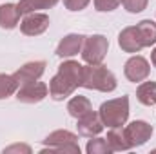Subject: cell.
Here are the masks:
<instances>
[{
	"mask_svg": "<svg viewBox=\"0 0 156 154\" xmlns=\"http://www.w3.org/2000/svg\"><path fill=\"white\" fill-rule=\"evenodd\" d=\"M82 87L85 89H94L102 93H111L116 89V78L115 75L104 67L102 64L98 65H85L83 67V76H82Z\"/></svg>",
	"mask_w": 156,
	"mask_h": 154,
	"instance_id": "obj_1",
	"label": "cell"
},
{
	"mask_svg": "<svg viewBox=\"0 0 156 154\" xmlns=\"http://www.w3.org/2000/svg\"><path fill=\"white\" fill-rule=\"evenodd\" d=\"M98 114L102 118L104 125H107V127L125 125V121L129 118V98L120 96V98H115V100H109V102L102 103Z\"/></svg>",
	"mask_w": 156,
	"mask_h": 154,
	"instance_id": "obj_2",
	"label": "cell"
},
{
	"mask_svg": "<svg viewBox=\"0 0 156 154\" xmlns=\"http://www.w3.org/2000/svg\"><path fill=\"white\" fill-rule=\"evenodd\" d=\"M107 49H109V40L104 35L85 37L83 45H82V58H83V62H87L91 65H98L104 62Z\"/></svg>",
	"mask_w": 156,
	"mask_h": 154,
	"instance_id": "obj_3",
	"label": "cell"
},
{
	"mask_svg": "<svg viewBox=\"0 0 156 154\" xmlns=\"http://www.w3.org/2000/svg\"><path fill=\"white\" fill-rule=\"evenodd\" d=\"M49 94V87L44 82H31L26 85H20L16 91V100L22 103H38Z\"/></svg>",
	"mask_w": 156,
	"mask_h": 154,
	"instance_id": "obj_4",
	"label": "cell"
},
{
	"mask_svg": "<svg viewBox=\"0 0 156 154\" xmlns=\"http://www.w3.org/2000/svg\"><path fill=\"white\" fill-rule=\"evenodd\" d=\"M123 131H125V136H127V142L131 143V147L144 145L151 138V134H153V127L147 121H144V120L131 121L127 127H123Z\"/></svg>",
	"mask_w": 156,
	"mask_h": 154,
	"instance_id": "obj_5",
	"label": "cell"
},
{
	"mask_svg": "<svg viewBox=\"0 0 156 154\" xmlns=\"http://www.w3.org/2000/svg\"><path fill=\"white\" fill-rule=\"evenodd\" d=\"M123 73H125V78H127L129 82L138 83V82L147 80L149 73H151V65H149V62H147L144 56L136 54V56H131V58L125 62Z\"/></svg>",
	"mask_w": 156,
	"mask_h": 154,
	"instance_id": "obj_6",
	"label": "cell"
},
{
	"mask_svg": "<svg viewBox=\"0 0 156 154\" xmlns=\"http://www.w3.org/2000/svg\"><path fill=\"white\" fill-rule=\"evenodd\" d=\"M49 27V16L44 13H29L26 15V18L20 24V31L27 37H38L42 33H45Z\"/></svg>",
	"mask_w": 156,
	"mask_h": 154,
	"instance_id": "obj_7",
	"label": "cell"
},
{
	"mask_svg": "<svg viewBox=\"0 0 156 154\" xmlns=\"http://www.w3.org/2000/svg\"><path fill=\"white\" fill-rule=\"evenodd\" d=\"M75 91H76V85L71 83L67 78L64 76V75H60V73H56L55 76L51 78V82H49V94H51V98L56 100V102L66 100V98L71 96Z\"/></svg>",
	"mask_w": 156,
	"mask_h": 154,
	"instance_id": "obj_8",
	"label": "cell"
},
{
	"mask_svg": "<svg viewBox=\"0 0 156 154\" xmlns=\"http://www.w3.org/2000/svg\"><path fill=\"white\" fill-rule=\"evenodd\" d=\"M78 134L85 136V138H93V136H98L102 131H104V121L100 114L96 113H87L85 116L78 118Z\"/></svg>",
	"mask_w": 156,
	"mask_h": 154,
	"instance_id": "obj_9",
	"label": "cell"
},
{
	"mask_svg": "<svg viewBox=\"0 0 156 154\" xmlns=\"http://www.w3.org/2000/svg\"><path fill=\"white\" fill-rule=\"evenodd\" d=\"M45 71V62L37 60V62H29L26 65H22L13 76L18 82V85H26V83H31V82H37Z\"/></svg>",
	"mask_w": 156,
	"mask_h": 154,
	"instance_id": "obj_10",
	"label": "cell"
},
{
	"mask_svg": "<svg viewBox=\"0 0 156 154\" xmlns=\"http://www.w3.org/2000/svg\"><path fill=\"white\" fill-rule=\"evenodd\" d=\"M118 44L125 53H140L144 49V42H142V37H140L136 26L125 27L118 37Z\"/></svg>",
	"mask_w": 156,
	"mask_h": 154,
	"instance_id": "obj_11",
	"label": "cell"
},
{
	"mask_svg": "<svg viewBox=\"0 0 156 154\" xmlns=\"http://www.w3.org/2000/svg\"><path fill=\"white\" fill-rule=\"evenodd\" d=\"M83 38L82 35H67L60 40L58 47H56V54L60 58H71L78 54L82 51V45H83Z\"/></svg>",
	"mask_w": 156,
	"mask_h": 154,
	"instance_id": "obj_12",
	"label": "cell"
},
{
	"mask_svg": "<svg viewBox=\"0 0 156 154\" xmlns=\"http://www.w3.org/2000/svg\"><path fill=\"white\" fill-rule=\"evenodd\" d=\"M20 22V11L15 4L0 5V27L2 29H15Z\"/></svg>",
	"mask_w": 156,
	"mask_h": 154,
	"instance_id": "obj_13",
	"label": "cell"
},
{
	"mask_svg": "<svg viewBox=\"0 0 156 154\" xmlns=\"http://www.w3.org/2000/svg\"><path fill=\"white\" fill-rule=\"evenodd\" d=\"M58 73L64 75L71 83H75L76 87H82V76H83V65H80L75 60H67L62 62L58 65Z\"/></svg>",
	"mask_w": 156,
	"mask_h": 154,
	"instance_id": "obj_14",
	"label": "cell"
},
{
	"mask_svg": "<svg viewBox=\"0 0 156 154\" xmlns=\"http://www.w3.org/2000/svg\"><path fill=\"white\" fill-rule=\"evenodd\" d=\"M105 140H107L111 151H129V149H133L131 143L127 142V136H125L123 127H111V131L107 132V138Z\"/></svg>",
	"mask_w": 156,
	"mask_h": 154,
	"instance_id": "obj_15",
	"label": "cell"
},
{
	"mask_svg": "<svg viewBox=\"0 0 156 154\" xmlns=\"http://www.w3.org/2000/svg\"><path fill=\"white\" fill-rule=\"evenodd\" d=\"M67 111H69V114L73 116V118H82V116H85L87 113H91L93 111V103L89 102V98H85V96H73L71 100H69V103H67Z\"/></svg>",
	"mask_w": 156,
	"mask_h": 154,
	"instance_id": "obj_16",
	"label": "cell"
},
{
	"mask_svg": "<svg viewBox=\"0 0 156 154\" xmlns=\"http://www.w3.org/2000/svg\"><path fill=\"white\" fill-rule=\"evenodd\" d=\"M76 140H78V136L73 134V132H69V131H55V132H51L44 140V143L47 147H64V145L76 143Z\"/></svg>",
	"mask_w": 156,
	"mask_h": 154,
	"instance_id": "obj_17",
	"label": "cell"
},
{
	"mask_svg": "<svg viewBox=\"0 0 156 154\" xmlns=\"http://www.w3.org/2000/svg\"><path fill=\"white\" fill-rule=\"evenodd\" d=\"M56 4H58V0H20L16 5H18L20 15H29L38 9H49Z\"/></svg>",
	"mask_w": 156,
	"mask_h": 154,
	"instance_id": "obj_18",
	"label": "cell"
},
{
	"mask_svg": "<svg viewBox=\"0 0 156 154\" xmlns=\"http://www.w3.org/2000/svg\"><path fill=\"white\" fill-rule=\"evenodd\" d=\"M136 98L144 105H156V82H144L136 89Z\"/></svg>",
	"mask_w": 156,
	"mask_h": 154,
	"instance_id": "obj_19",
	"label": "cell"
},
{
	"mask_svg": "<svg viewBox=\"0 0 156 154\" xmlns=\"http://www.w3.org/2000/svg\"><path fill=\"white\" fill-rule=\"evenodd\" d=\"M138 33L142 37L144 47H151L156 44V24L153 20H142L138 26Z\"/></svg>",
	"mask_w": 156,
	"mask_h": 154,
	"instance_id": "obj_20",
	"label": "cell"
},
{
	"mask_svg": "<svg viewBox=\"0 0 156 154\" xmlns=\"http://www.w3.org/2000/svg\"><path fill=\"white\" fill-rule=\"evenodd\" d=\"M18 87L20 85H18V82L15 80L13 75H0V100L16 93Z\"/></svg>",
	"mask_w": 156,
	"mask_h": 154,
	"instance_id": "obj_21",
	"label": "cell"
},
{
	"mask_svg": "<svg viewBox=\"0 0 156 154\" xmlns=\"http://www.w3.org/2000/svg\"><path fill=\"white\" fill-rule=\"evenodd\" d=\"M85 151L89 154H107L111 152V147L105 138H94V140H89Z\"/></svg>",
	"mask_w": 156,
	"mask_h": 154,
	"instance_id": "obj_22",
	"label": "cell"
},
{
	"mask_svg": "<svg viewBox=\"0 0 156 154\" xmlns=\"http://www.w3.org/2000/svg\"><path fill=\"white\" fill-rule=\"evenodd\" d=\"M147 2H149V0H122L123 7H125L129 13H142V11L147 7Z\"/></svg>",
	"mask_w": 156,
	"mask_h": 154,
	"instance_id": "obj_23",
	"label": "cell"
},
{
	"mask_svg": "<svg viewBox=\"0 0 156 154\" xmlns=\"http://www.w3.org/2000/svg\"><path fill=\"white\" fill-rule=\"evenodd\" d=\"M47 152H71V154H80V147L78 143H71V145H64V147H47L44 149L42 154H47Z\"/></svg>",
	"mask_w": 156,
	"mask_h": 154,
	"instance_id": "obj_24",
	"label": "cell"
},
{
	"mask_svg": "<svg viewBox=\"0 0 156 154\" xmlns=\"http://www.w3.org/2000/svg\"><path fill=\"white\" fill-rule=\"evenodd\" d=\"M122 4V0H94L96 11H113Z\"/></svg>",
	"mask_w": 156,
	"mask_h": 154,
	"instance_id": "obj_25",
	"label": "cell"
},
{
	"mask_svg": "<svg viewBox=\"0 0 156 154\" xmlns=\"http://www.w3.org/2000/svg\"><path fill=\"white\" fill-rule=\"evenodd\" d=\"M91 0H64V5L69 9V11H82L87 7Z\"/></svg>",
	"mask_w": 156,
	"mask_h": 154,
	"instance_id": "obj_26",
	"label": "cell"
},
{
	"mask_svg": "<svg viewBox=\"0 0 156 154\" xmlns=\"http://www.w3.org/2000/svg\"><path fill=\"white\" fill-rule=\"evenodd\" d=\"M4 152H26V154H29L31 152V149L27 147V145H11V147H7V149H4Z\"/></svg>",
	"mask_w": 156,
	"mask_h": 154,
	"instance_id": "obj_27",
	"label": "cell"
},
{
	"mask_svg": "<svg viewBox=\"0 0 156 154\" xmlns=\"http://www.w3.org/2000/svg\"><path fill=\"white\" fill-rule=\"evenodd\" d=\"M151 62H153V65L156 67V47H154V51H153V54H151Z\"/></svg>",
	"mask_w": 156,
	"mask_h": 154,
	"instance_id": "obj_28",
	"label": "cell"
}]
</instances>
